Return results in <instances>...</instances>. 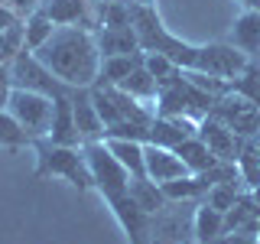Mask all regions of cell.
Listing matches in <instances>:
<instances>
[{
    "label": "cell",
    "mask_w": 260,
    "mask_h": 244,
    "mask_svg": "<svg viewBox=\"0 0 260 244\" xmlns=\"http://www.w3.org/2000/svg\"><path fill=\"white\" fill-rule=\"evenodd\" d=\"M7 111L20 120L23 130H26L32 140H43V137H49V127H52L55 98L39 95V92H29V88H13Z\"/></svg>",
    "instance_id": "obj_5"
},
{
    "label": "cell",
    "mask_w": 260,
    "mask_h": 244,
    "mask_svg": "<svg viewBox=\"0 0 260 244\" xmlns=\"http://www.w3.org/2000/svg\"><path fill=\"white\" fill-rule=\"evenodd\" d=\"M85 157H88V166H91V176H94V189L101 192L104 202H111V199H117V195L130 192L134 176H130L127 169L117 163V157L111 153L108 140L85 143Z\"/></svg>",
    "instance_id": "obj_4"
},
{
    "label": "cell",
    "mask_w": 260,
    "mask_h": 244,
    "mask_svg": "<svg viewBox=\"0 0 260 244\" xmlns=\"http://www.w3.org/2000/svg\"><path fill=\"white\" fill-rule=\"evenodd\" d=\"M20 23H23V16L16 13L10 4H0V33H7V29L20 26Z\"/></svg>",
    "instance_id": "obj_29"
},
{
    "label": "cell",
    "mask_w": 260,
    "mask_h": 244,
    "mask_svg": "<svg viewBox=\"0 0 260 244\" xmlns=\"http://www.w3.org/2000/svg\"><path fill=\"white\" fill-rule=\"evenodd\" d=\"M94 36H98L101 59L104 55H137V52H143L140 33H137L134 23H130V26H98Z\"/></svg>",
    "instance_id": "obj_13"
},
{
    "label": "cell",
    "mask_w": 260,
    "mask_h": 244,
    "mask_svg": "<svg viewBox=\"0 0 260 244\" xmlns=\"http://www.w3.org/2000/svg\"><path fill=\"white\" fill-rule=\"evenodd\" d=\"M250 244H260V238H254V241H250Z\"/></svg>",
    "instance_id": "obj_33"
},
{
    "label": "cell",
    "mask_w": 260,
    "mask_h": 244,
    "mask_svg": "<svg viewBox=\"0 0 260 244\" xmlns=\"http://www.w3.org/2000/svg\"><path fill=\"white\" fill-rule=\"evenodd\" d=\"M98 4H111V0H98Z\"/></svg>",
    "instance_id": "obj_34"
},
{
    "label": "cell",
    "mask_w": 260,
    "mask_h": 244,
    "mask_svg": "<svg viewBox=\"0 0 260 244\" xmlns=\"http://www.w3.org/2000/svg\"><path fill=\"white\" fill-rule=\"evenodd\" d=\"M257 65H260V55H257Z\"/></svg>",
    "instance_id": "obj_36"
},
{
    "label": "cell",
    "mask_w": 260,
    "mask_h": 244,
    "mask_svg": "<svg viewBox=\"0 0 260 244\" xmlns=\"http://www.w3.org/2000/svg\"><path fill=\"white\" fill-rule=\"evenodd\" d=\"M108 208L114 211V218H117V225L124 228L127 241L130 244H150V211L137 205V199L130 192L117 195V199L108 202Z\"/></svg>",
    "instance_id": "obj_8"
},
{
    "label": "cell",
    "mask_w": 260,
    "mask_h": 244,
    "mask_svg": "<svg viewBox=\"0 0 260 244\" xmlns=\"http://www.w3.org/2000/svg\"><path fill=\"white\" fill-rule=\"evenodd\" d=\"M173 150L179 153V157H182V163L189 166V173H192V176H205L208 169H215L218 163H221V160L215 157V153L208 150V143L202 140L199 134L189 137V140H182L179 146H173Z\"/></svg>",
    "instance_id": "obj_16"
},
{
    "label": "cell",
    "mask_w": 260,
    "mask_h": 244,
    "mask_svg": "<svg viewBox=\"0 0 260 244\" xmlns=\"http://www.w3.org/2000/svg\"><path fill=\"white\" fill-rule=\"evenodd\" d=\"M10 72H13V85L16 88H29V92H39V95H49V98H59L65 92H72V88L62 85L29 49H23V52L10 62Z\"/></svg>",
    "instance_id": "obj_7"
},
{
    "label": "cell",
    "mask_w": 260,
    "mask_h": 244,
    "mask_svg": "<svg viewBox=\"0 0 260 244\" xmlns=\"http://www.w3.org/2000/svg\"><path fill=\"white\" fill-rule=\"evenodd\" d=\"M0 4H10V0H0Z\"/></svg>",
    "instance_id": "obj_35"
},
{
    "label": "cell",
    "mask_w": 260,
    "mask_h": 244,
    "mask_svg": "<svg viewBox=\"0 0 260 244\" xmlns=\"http://www.w3.org/2000/svg\"><path fill=\"white\" fill-rule=\"evenodd\" d=\"M52 33H55V23L49 20L43 10L29 13L26 20H23V36H26V49H29V52H36V49L43 46L46 39L52 36Z\"/></svg>",
    "instance_id": "obj_22"
},
{
    "label": "cell",
    "mask_w": 260,
    "mask_h": 244,
    "mask_svg": "<svg viewBox=\"0 0 260 244\" xmlns=\"http://www.w3.org/2000/svg\"><path fill=\"white\" fill-rule=\"evenodd\" d=\"M224 234V211L211 208L208 202L195 205V238L199 244H215Z\"/></svg>",
    "instance_id": "obj_18"
},
{
    "label": "cell",
    "mask_w": 260,
    "mask_h": 244,
    "mask_svg": "<svg viewBox=\"0 0 260 244\" xmlns=\"http://www.w3.org/2000/svg\"><path fill=\"white\" fill-rule=\"evenodd\" d=\"M199 137L208 143V150L215 153L218 160H228V163H238V134H234L231 127L224 124L221 117H215V114H205V117L199 120Z\"/></svg>",
    "instance_id": "obj_10"
},
{
    "label": "cell",
    "mask_w": 260,
    "mask_h": 244,
    "mask_svg": "<svg viewBox=\"0 0 260 244\" xmlns=\"http://www.w3.org/2000/svg\"><path fill=\"white\" fill-rule=\"evenodd\" d=\"M39 62L69 88H91L101 75V49L88 26H55V33L36 49Z\"/></svg>",
    "instance_id": "obj_1"
},
{
    "label": "cell",
    "mask_w": 260,
    "mask_h": 244,
    "mask_svg": "<svg viewBox=\"0 0 260 244\" xmlns=\"http://www.w3.org/2000/svg\"><path fill=\"white\" fill-rule=\"evenodd\" d=\"M72 108H75V124L81 134V143L104 140V120L94 108L91 88H72Z\"/></svg>",
    "instance_id": "obj_11"
},
{
    "label": "cell",
    "mask_w": 260,
    "mask_h": 244,
    "mask_svg": "<svg viewBox=\"0 0 260 244\" xmlns=\"http://www.w3.org/2000/svg\"><path fill=\"white\" fill-rule=\"evenodd\" d=\"M111 146V153L117 157V163L127 169L134 179L146 176V157H143V143L140 140H127V137H104Z\"/></svg>",
    "instance_id": "obj_17"
},
{
    "label": "cell",
    "mask_w": 260,
    "mask_h": 244,
    "mask_svg": "<svg viewBox=\"0 0 260 244\" xmlns=\"http://www.w3.org/2000/svg\"><path fill=\"white\" fill-rule=\"evenodd\" d=\"M254 62L247 52L234 49L231 43H211V46H199V59H195L192 72H205V75L234 81L238 75L247 72V65Z\"/></svg>",
    "instance_id": "obj_6"
},
{
    "label": "cell",
    "mask_w": 260,
    "mask_h": 244,
    "mask_svg": "<svg viewBox=\"0 0 260 244\" xmlns=\"http://www.w3.org/2000/svg\"><path fill=\"white\" fill-rule=\"evenodd\" d=\"M130 195H134L137 199V205L140 208H146L153 215V211H159L162 205H166V195H162V186L159 182H153V179H134V182H130Z\"/></svg>",
    "instance_id": "obj_21"
},
{
    "label": "cell",
    "mask_w": 260,
    "mask_h": 244,
    "mask_svg": "<svg viewBox=\"0 0 260 244\" xmlns=\"http://www.w3.org/2000/svg\"><path fill=\"white\" fill-rule=\"evenodd\" d=\"M143 69L150 72L159 85H166V81L179 72V65L169 59V55H162V52H143Z\"/></svg>",
    "instance_id": "obj_26"
},
{
    "label": "cell",
    "mask_w": 260,
    "mask_h": 244,
    "mask_svg": "<svg viewBox=\"0 0 260 244\" xmlns=\"http://www.w3.org/2000/svg\"><path fill=\"white\" fill-rule=\"evenodd\" d=\"M91 0H43V10L55 26H88V29H98L94 23V13H91Z\"/></svg>",
    "instance_id": "obj_12"
},
{
    "label": "cell",
    "mask_w": 260,
    "mask_h": 244,
    "mask_svg": "<svg viewBox=\"0 0 260 244\" xmlns=\"http://www.w3.org/2000/svg\"><path fill=\"white\" fill-rule=\"evenodd\" d=\"M231 46L247 52L250 59L260 55V10H254V7H244L241 10V16L231 26Z\"/></svg>",
    "instance_id": "obj_15"
},
{
    "label": "cell",
    "mask_w": 260,
    "mask_h": 244,
    "mask_svg": "<svg viewBox=\"0 0 260 244\" xmlns=\"http://www.w3.org/2000/svg\"><path fill=\"white\" fill-rule=\"evenodd\" d=\"M238 199H241V186L238 182H215V186H208V192H205L202 202H208V205L218 208V211H228V208L238 205Z\"/></svg>",
    "instance_id": "obj_24"
},
{
    "label": "cell",
    "mask_w": 260,
    "mask_h": 244,
    "mask_svg": "<svg viewBox=\"0 0 260 244\" xmlns=\"http://www.w3.org/2000/svg\"><path fill=\"white\" fill-rule=\"evenodd\" d=\"M250 199H254L257 205H260V186H254V189H250Z\"/></svg>",
    "instance_id": "obj_32"
},
{
    "label": "cell",
    "mask_w": 260,
    "mask_h": 244,
    "mask_svg": "<svg viewBox=\"0 0 260 244\" xmlns=\"http://www.w3.org/2000/svg\"><path fill=\"white\" fill-rule=\"evenodd\" d=\"M32 150H36V179H65L78 192L94 189L85 146H65L43 137V140H32Z\"/></svg>",
    "instance_id": "obj_2"
},
{
    "label": "cell",
    "mask_w": 260,
    "mask_h": 244,
    "mask_svg": "<svg viewBox=\"0 0 260 244\" xmlns=\"http://www.w3.org/2000/svg\"><path fill=\"white\" fill-rule=\"evenodd\" d=\"M254 238H257V234H250V231H224L215 244H250Z\"/></svg>",
    "instance_id": "obj_30"
},
{
    "label": "cell",
    "mask_w": 260,
    "mask_h": 244,
    "mask_svg": "<svg viewBox=\"0 0 260 244\" xmlns=\"http://www.w3.org/2000/svg\"><path fill=\"white\" fill-rule=\"evenodd\" d=\"M238 169H241V179L250 189L260 186V150H241L238 153Z\"/></svg>",
    "instance_id": "obj_27"
},
{
    "label": "cell",
    "mask_w": 260,
    "mask_h": 244,
    "mask_svg": "<svg viewBox=\"0 0 260 244\" xmlns=\"http://www.w3.org/2000/svg\"><path fill=\"white\" fill-rule=\"evenodd\" d=\"M117 88H124L127 95H134L137 101H143V104H153V101L159 98V81L153 78L150 72L143 69V65H140V69H134V72H130V75H127L124 81H120Z\"/></svg>",
    "instance_id": "obj_20"
},
{
    "label": "cell",
    "mask_w": 260,
    "mask_h": 244,
    "mask_svg": "<svg viewBox=\"0 0 260 244\" xmlns=\"http://www.w3.org/2000/svg\"><path fill=\"white\" fill-rule=\"evenodd\" d=\"M143 157H146V179L153 182H173L179 176H189V166L182 163V157L173 146H159V143H143Z\"/></svg>",
    "instance_id": "obj_9"
},
{
    "label": "cell",
    "mask_w": 260,
    "mask_h": 244,
    "mask_svg": "<svg viewBox=\"0 0 260 244\" xmlns=\"http://www.w3.org/2000/svg\"><path fill=\"white\" fill-rule=\"evenodd\" d=\"M140 65H143V52H137V55H104L98 81H101V85H120V81L134 69H140Z\"/></svg>",
    "instance_id": "obj_19"
},
{
    "label": "cell",
    "mask_w": 260,
    "mask_h": 244,
    "mask_svg": "<svg viewBox=\"0 0 260 244\" xmlns=\"http://www.w3.org/2000/svg\"><path fill=\"white\" fill-rule=\"evenodd\" d=\"M0 146H7V150H23V146H32V137L23 130V124L13 117L10 111H0Z\"/></svg>",
    "instance_id": "obj_23"
},
{
    "label": "cell",
    "mask_w": 260,
    "mask_h": 244,
    "mask_svg": "<svg viewBox=\"0 0 260 244\" xmlns=\"http://www.w3.org/2000/svg\"><path fill=\"white\" fill-rule=\"evenodd\" d=\"M46 140L52 143H65V146H85L75 124V108H72V92H65L55 98V111H52V127H49Z\"/></svg>",
    "instance_id": "obj_14"
},
{
    "label": "cell",
    "mask_w": 260,
    "mask_h": 244,
    "mask_svg": "<svg viewBox=\"0 0 260 244\" xmlns=\"http://www.w3.org/2000/svg\"><path fill=\"white\" fill-rule=\"evenodd\" d=\"M13 72H10V62L0 65V111H7V104H10V95H13Z\"/></svg>",
    "instance_id": "obj_28"
},
{
    "label": "cell",
    "mask_w": 260,
    "mask_h": 244,
    "mask_svg": "<svg viewBox=\"0 0 260 244\" xmlns=\"http://www.w3.org/2000/svg\"><path fill=\"white\" fill-rule=\"evenodd\" d=\"M231 92L241 95V98H247L250 104H257V108H260V65L257 62H250L247 72L231 81Z\"/></svg>",
    "instance_id": "obj_25"
},
{
    "label": "cell",
    "mask_w": 260,
    "mask_h": 244,
    "mask_svg": "<svg viewBox=\"0 0 260 244\" xmlns=\"http://www.w3.org/2000/svg\"><path fill=\"white\" fill-rule=\"evenodd\" d=\"M199 202H166L150 218V244H199L195 238Z\"/></svg>",
    "instance_id": "obj_3"
},
{
    "label": "cell",
    "mask_w": 260,
    "mask_h": 244,
    "mask_svg": "<svg viewBox=\"0 0 260 244\" xmlns=\"http://www.w3.org/2000/svg\"><path fill=\"white\" fill-rule=\"evenodd\" d=\"M10 7H13V10L23 16V20H26L29 13H36L39 7H43V0H10Z\"/></svg>",
    "instance_id": "obj_31"
}]
</instances>
